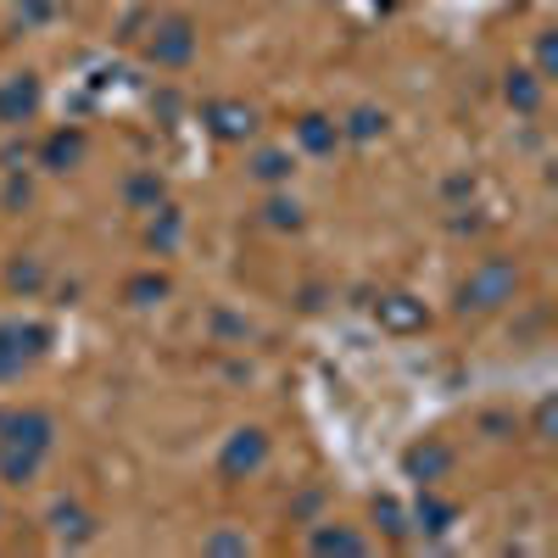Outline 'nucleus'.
<instances>
[{
    "label": "nucleus",
    "instance_id": "obj_1",
    "mask_svg": "<svg viewBox=\"0 0 558 558\" xmlns=\"http://www.w3.org/2000/svg\"><path fill=\"white\" fill-rule=\"evenodd\" d=\"M45 447H51L45 413H0V475L7 481H28Z\"/></svg>",
    "mask_w": 558,
    "mask_h": 558
},
{
    "label": "nucleus",
    "instance_id": "obj_2",
    "mask_svg": "<svg viewBox=\"0 0 558 558\" xmlns=\"http://www.w3.org/2000/svg\"><path fill=\"white\" fill-rule=\"evenodd\" d=\"M514 296V263H481L463 286V307H497Z\"/></svg>",
    "mask_w": 558,
    "mask_h": 558
},
{
    "label": "nucleus",
    "instance_id": "obj_3",
    "mask_svg": "<svg viewBox=\"0 0 558 558\" xmlns=\"http://www.w3.org/2000/svg\"><path fill=\"white\" fill-rule=\"evenodd\" d=\"M191 51H196L191 23H184V17L157 23V34H151V62H162V68H184V62H191Z\"/></svg>",
    "mask_w": 558,
    "mask_h": 558
},
{
    "label": "nucleus",
    "instance_id": "obj_4",
    "mask_svg": "<svg viewBox=\"0 0 558 558\" xmlns=\"http://www.w3.org/2000/svg\"><path fill=\"white\" fill-rule=\"evenodd\" d=\"M34 107H39V84L28 73L12 78V84H0V118H7V123H23Z\"/></svg>",
    "mask_w": 558,
    "mask_h": 558
},
{
    "label": "nucleus",
    "instance_id": "obj_5",
    "mask_svg": "<svg viewBox=\"0 0 558 558\" xmlns=\"http://www.w3.org/2000/svg\"><path fill=\"white\" fill-rule=\"evenodd\" d=\"M28 336H39V330H0V380L7 375H17V368L39 352V347H23Z\"/></svg>",
    "mask_w": 558,
    "mask_h": 558
},
{
    "label": "nucleus",
    "instance_id": "obj_6",
    "mask_svg": "<svg viewBox=\"0 0 558 558\" xmlns=\"http://www.w3.org/2000/svg\"><path fill=\"white\" fill-rule=\"evenodd\" d=\"M207 118H213V129H218L223 140H246V134H252V112H246L241 101H218V107H207Z\"/></svg>",
    "mask_w": 558,
    "mask_h": 558
},
{
    "label": "nucleus",
    "instance_id": "obj_7",
    "mask_svg": "<svg viewBox=\"0 0 558 558\" xmlns=\"http://www.w3.org/2000/svg\"><path fill=\"white\" fill-rule=\"evenodd\" d=\"M263 452H268V441H263L257 430H241V436H235V447L223 452V470H229V475H235V470H257Z\"/></svg>",
    "mask_w": 558,
    "mask_h": 558
},
{
    "label": "nucleus",
    "instance_id": "obj_8",
    "mask_svg": "<svg viewBox=\"0 0 558 558\" xmlns=\"http://www.w3.org/2000/svg\"><path fill=\"white\" fill-rule=\"evenodd\" d=\"M447 463H452V452H447V447H413V452H408V470H413V475H425V481H430V475H441Z\"/></svg>",
    "mask_w": 558,
    "mask_h": 558
},
{
    "label": "nucleus",
    "instance_id": "obj_9",
    "mask_svg": "<svg viewBox=\"0 0 558 558\" xmlns=\"http://www.w3.org/2000/svg\"><path fill=\"white\" fill-rule=\"evenodd\" d=\"M302 146L307 151H330L336 146V123L330 118H302Z\"/></svg>",
    "mask_w": 558,
    "mask_h": 558
},
{
    "label": "nucleus",
    "instance_id": "obj_10",
    "mask_svg": "<svg viewBox=\"0 0 558 558\" xmlns=\"http://www.w3.org/2000/svg\"><path fill=\"white\" fill-rule=\"evenodd\" d=\"M508 101H514L520 112H536V101H542L536 73H514V78H508Z\"/></svg>",
    "mask_w": 558,
    "mask_h": 558
},
{
    "label": "nucleus",
    "instance_id": "obj_11",
    "mask_svg": "<svg viewBox=\"0 0 558 558\" xmlns=\"http://www.w3.org/2000/svg\"><path fill=\"white\" fill-rule=\"evenodd\" d=\"M78 151H84V134H57L51 146H45V162L68 168V162H78Z\"/></svg>",
    "mask_w": 558,
    "mask_h": 558
},
{
    "label": "nucleus",
    "instance_id": "obj_12",
    "mask_svg": "<svg viewBox=\"0 0 558 558\" xmlns=\"http://www.w3.org/2000/svg\"><path fill=\"white\" fill-rule=\"evenodd\" d=\"M380 313H386V324H391V330H413V324H425V313H418V307H408V296H391V302H380Z\"/></svg>",
    "mask_w": 558,
    "mask_h": 558
},
{
    "label": "nucleus",
    "instance_id": "obj_13",
    "mask_svg": "<svg viewBox=\"0 0 558 558\" xmlns=\"http://www.w3.org/2000/svg\"><path fill=\"white\" fill-rule=\"evenodd\" d=\"M313 547H318V553H363V542H357V536H347V531H318V536H313Z\"/></svg>",
    "mask_w": 558,
    "mask_h": 558
},
{
    "label": "nucleus",
    "instance_id": "obj_14",
    "mask_svg": "<svg viewBox=\"0 0 558 558\" xmlns=\"http://www.w3.org/2000/svg\"><path fill=\"white\" fill-rule=\"evenodd\" d=\"M418 520H430L425 531H447V520H452V508H441V502H430V497H425V502H418Z\"/></svg>",
    "mask_w": 558,
    "mask_h": 558
},
{
    "label": "nucleus",
    "instance_id": "obj_15",
    "mask_svg": "<svg viewBox=\"0 0 558 558\" xmlns=\"http://www.w3.org/2000/svg\"><path fill=\"white\" fill-rule=\"evenodd\" d=\"M380 129H386V118H380V112H357V118H352V134H357V140H375Z\"/></svg>",
    "mask_w": 558,
    "mask_h": 558
},
{
    "label": "nucleus",
    "instance_id": "obj_16",
    "mask_svg": "<svg viewBox=\"0 0 558 558\" xmlns=\"http://www.w3.org/2000/svg\"><path fill=\"white\" fill-rule=\"evenodd\" d=\"M57 531H62V536H84V514H68V508H57Z\"/></svg>",
    "mask_w": 558,
    "mask_h": 558
},
{
    "label": "nucleus",
    "instance_id": "obj_17",
    "mask_svg": "<svg viewBox=\"0 0 558 558\" xmlns=\"http://www.w3.org/2000/svg\"><path fill=\"white\" fill-rule=\"evenodd\" d=\"M173 235H179V218L168 213V218H162V229H151V241H157V246H173Z\"/></svg>",
    "mask_w": 558,
    "mask_h": 558
},
{
    "label": "nucleus",
    "instance_id": "obj_18",
    "mask_svg": "<svg viewBox=\"0 0 558 558\" xmlns=\"http://www.w3.org/2000/svg\"><path fill=\"white\" fill-rule=\"evenodd\" d=\"M257 173H263V179H279V173H286V157H279V151H268V157L257 162Z\"/></svg>",
    "mask_w": 558,
    "mask_h": 558
},
{
    "label": "nucleus",
    "instance_id": "obj_19",
    "mask_svg": "<svg viewBox=\"0 0 558 558\" xmlns=\"http://www.w3.org/2000/svg\"><path fill=\"white\" fill-rule=\"evenodd\" d=\"M268 213H274V223H296V207H291V202H274Z\"/></svg>",
    "mask_w": 558,
    "mask_h": 558
}]
</instances>
